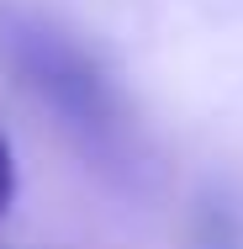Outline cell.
Instances as JSON below:
<instances>
[{"instance_id": "obj_1", "label": "cell", "mask_w": 243, "mask_h": 249, "mask_svg": "<svg viewBox=\"0 0 243 249\" xmlns=\"http://www.w3.org/2000/svg\"><path fill=\"white\" fill-rule=\"evenodd\" d=\"M11 58L21 64V74L53 96L69 117H80V127H100L106 122V96H100L96 74L80 64V53L53 43L48 32H11Z\"/></svg>"}, {"instance_id": "obj_2", "label": "cell", "mask_w": 243, "mask_h": 249, "mask_svg": "<svg viewBox=\"0 0 243 249\" xmlns=\"http://www.w3.org/2000/svg\"><path fill=\"white\" fill-rule=\"evenodd\" d=\"M11 201H16V159H11V143L0 138V217L11 212Z\"/></svg>"}]
</instances>
